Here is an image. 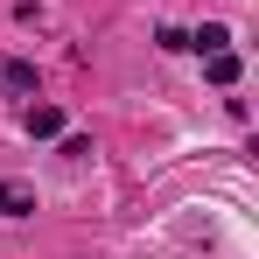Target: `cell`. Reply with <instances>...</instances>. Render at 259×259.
Listing matches in <instances>:
<instances>
[{
	"label": "cell",
	"instance_id": "obj_1",
	"mask_svg": "<svg viewBox=\"0 0 259 259\" xmlns=\"http://www.w3.org/2000/svg\"><path fill=\"white\" fill-rule=\"evenodd\" d=\"M203 70H210V84H217V91H231V84H238V70H245V63H238L231 49H210V56H203Z\"/></svg>",
	"mask_w": 259,
	"mask_h": 259
},
{
	"label": "cell",
	"instance_id": "obj_5",
	"mask_svg": "<svg viewBox=\"0 0 259 259\" xmlns=\"http://www.w3.org/2000/svg\"><path fill=\"white\" fill-rule=\"evenodd\" d=\"M224 42H231V28H224V21H203V28L189 35V49H203V56H210V49H224Z\"/></svg>",
	"mask_w": 259,
	"mask_h": 259
},
{
	"label": "cell",
	"instance_id": "obj_2",
	"mask_svg": "<svg viewBox=\"0 0 259 259\" xmlns=\"http://www.w3.org/2000/svg\"><path fill=\"white\" fill-rule=\"evenodd\" d=\"M28 133L35 140H63V112L56 105H28Z\"/></svg>",
	"mask_w": 259,
	"mask_h": 259
},
{
	"label": "cell",
	"instance_id": "obj_3",
	"mask_svg": "<svg viewBox=\"0 0 259 259\" xmlns=\"http://www.w3.org/2000/svg\"><path fill=\"white\" fill-rule=\"evenodd\" d=\"M0 210H7V217H28V210H35V189H28V182H0Z\"/></svg>",
	"mask_w": 259,
	"mask_h": 259
},
{
	"label": "cell",
	"instance_id": "obj_4",
	"mask_svg": "<svg viewBox=\"0 0 259 259\" xmlns=\"http://www.w3.org/2000/svg\"><path fill=\"white\" fill-rule=\"evenodd\" d=\"M0 91L28 98V91H35V70H28V63H0Z\"/></svg>",
	"mask_w": 259,
	"mask_h": 259
}]
</instances>
